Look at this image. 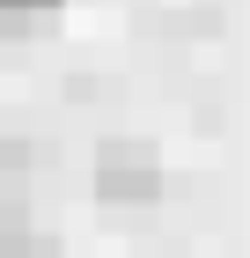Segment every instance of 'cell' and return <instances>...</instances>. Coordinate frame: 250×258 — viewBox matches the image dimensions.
Wrapping results in <instances>:
<instances>
[{"mask_svg": "<svg viewBox=\"0 0 250 258\" xmlns=\"http://www.w3.org/2000/svg\"><path fill=\"white\" fill-rule=\"evenodd\" d=\"M0 258H52V243L30 229V214L22 207H8L0 199Z\"/></svg>", "mask_w": 250, "mask_h": 258, "instance_id": "obj_2", "label": "cell"}, {"mask_svg": "<svg viewBox=\"0 0 250 258\" xmlns=\"http://www.w3.org/2000/svg\"><path fill=\"white\" fill-rule=\"evenodd\" d=\"M59 8H66V0H0V30H15V37H30V30L59 22Z\"/></svg>", "mask_w": 250, "mask_h": 258, "instance_id": "obj_3", "label": "cell"}, {"mask_svg": "<svg viewBox=\"0 0 250 258\" xmlns=\"http://www.w3.org/2000/svg\"><path fill=\"white\" fill-rule=\"evenodd\" d=\"M96 199L103 207H154L162 199V155H154V140H103L96 148Z\"/></svg>", "mask_w": 250, "mask_h": 258, "instance_id": "obj_1", "label": "cell"}]
</instances>
